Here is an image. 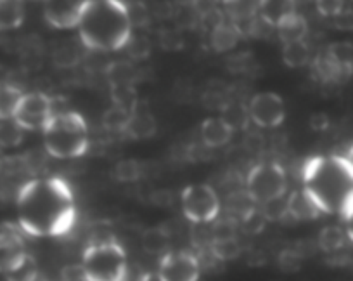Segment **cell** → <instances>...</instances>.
<instances>
[{"label": "cell", "mask_w": 353, "mask_h": 281, "mask_svg": "<svg viewBox=\"0 0 353 281\" xmlns=\"http://www.w3.org/2000/svg\"><path fill=\"white\" fill-rule=\"evenodd\" d=\"M208 249L210 252H212V255L222 264L239 259L241 253H243V245H241V242L237 240L236 235L212 238V243H210Z\"/></svg>", "instance_id": "20"}, {"label": "cell", "mask_w": 353, "mask_h": 281, "mask_svg": "<svg viewBox=\"0 0 353 281\" xmlns=\"http://www.w3.org/2000/svg\"><path fill=\"white\" fill-rule=\"evenodd\" d=\"M310 128L315 132H325L329 128V125H331V118H329L327 113H322V111H319V113H314L310 117Z\"/></svg>", "instance_id": "44"}, {"label": "cell", "mask_w": 353, "mask_h": 281, "mask_svg": "<svg viewBox=\"0 0 353 281\" xmlns=\"http://www.w3.org/2000/svg\"><path fill=\"white\" fill-rule=\"evenodd\" d=\"M182 212L192 224H212L220 217L222 202L210 184H191L181 195Z\"/></svg>", "instance_id": "7"}, {"label": "cell", "mask_w": 353, "mask_h": 281, "mask_svg": "<svg viewBox=\"0 0 353 281\" xmlns=\"http://www.w3.org/2000/svg\"><path fill=\"white\" fill-rule=\"evenodd\" d=\"M142 174H144V165L135 158L120 160L113 168L114 179L120 182H135L142 177Z\"/></svg>", "instance_id": "30"}, {"label": "cell", "mask_w": 353, "mask_h": 281, "mask_svg": "<svg viewBox=\"0 0 353 281\" xmlns=\"http://www.w3.org/2000/svg\"><path fill=\"white\" fill-rule=\"evenodd\" d=\"M18 226L37 238L63 236L77 222V202L71 186L61 177H33L16 198Z\"/></svg>", "instance_id": "1"}, {"label": "cell", "mask_w": 353, "mask_h": 281, "mask_svg": "<svg viewBox=\"0 0 353 281\" xmlns=\"http://www.w3.org/2000/svg\"><path fill=\"white\" fill-rule=\"evenodd\" d=\"M246 191L258 205L284 196L288 191L286 172L277 162H260L248 172Z\"/></svg>", "instance_id": "6"}, {"label": "cell", "mask_w": 353, "mask_h": 281, "mask_svg": "<svg viewBox=\"0 0 353 281\" xmlns=\"http://www.w3.org/2000/svg\"><path fill=\"white\" fill-rule=\"evenodd\" d=\"M276 33L283 43L301 42V40L307 39L308 35V23L303 16L294 12L293 16L286 18L279 26H277Z\"/></svg>", "instance_id": "19"}, {"label": "cell", "mask_w": 353, "mask_h": 281, "mask_svg": "<svg viewBox=\"0 0 353 281\" xmlns=\"http://www.w3.org/2000/svg\"><path fill=\"white\" fill-rule=\"evenodd\" d=\"M108 80L110 86H135L137 70L128 61H113L108 64Z\"/></svg>", "instance_id": "26"}, {"label": "cell", "mask_w": 353, "mask_h": 281, "mask_svg": "<svg viewBox=\"0 0 353 281\" xmlns=\"http://www.w3.org/2000/svg\"><path fill=\"white\" fill-rule=\"evenodd\" d=\"M159 43L166 50H179L184 47V37L176 30H163L159 33Z\"/></svg>", "instance_id": "37"}, {"label": "cell", "mask_w": 353, "mask_h": 281, "mask_svg": "<svg viewBox=\"0 0 353 281\" xmlns=\"http://www.w3.org/2000/svg\"><path fill=\"white\" fill-rule=\"evenodd\" d=\"M128 118H130V110L118 106V104H113L110 110L104 111L103 127L108 132H113V134H125Z\"/></svg>", "instance_id": "28"}, {"label": "cell", "mask_w": 353, "mask_h": 281, "mask_svg": "<svg viewBox=\"0 0 353 281\" xmlns=\"http://www.w3.org/2000/svg\"><path fill=\"white\" fill-rule=\"evenodd\" d=\"M156 130H158V124H156L154 115L151 113V110L144 103L139 101L130 110V118H128L123 135L135 139V141H144V139L152 137Z\"/></svg>", "instance_id": "13"}, {"label": "cell", "mask_w": 353, "mask_h": 281, "mask_svg": "<svg viewBox=\"0 0 353 281\" xmlns=\"http://www.w3.org/2000/svg\"><path fill=\"white\" fill-rule=\"evenodd\" d=\"M267 222L269 221L265 219L263 212H261L260 205H258V209L253 210V212H251V214L248 215V217L244 219L239 226L244 233H248V235H256V233L263 231V228Z\"/></svg>", "instance_id": "36"}, {"label": "cell", "mask_w": 353, "mask_h": 281, "mask_svg": "<svg viewBox=\"0 0 353 281\" xmlns=\"http://www.w3.org/2000/svg\"><path fill=\"white\" fill-rule=\"evenodd\" d=\"M260 210L269 222L284 221L286 217H290V214H288V196L284 195L276 200H270V202L260 205Z\"/></svg>", "instance_id": "33"}, {"label": "cell", "mask_w": 353, "mask_h": 281, "mask_svg": "<svg viewBox=\"0 0 353 281\" xmlns=\"http://www.w3.org/2000/svg\"><path fill=\"white\" fill-rule=\"evenodd\" d=\"M348 236L346 231L339 226H325L317 236V246L325 253H336L345 249Z\"/></svg>", "instance_id": "25"}, {"label": "cell", "mask_w": 353, "mask_h": 281, "mask_svg": "<svg viewBox=\"0 0 353 281\" xmlns=\"http://www.w3.org/2000/svg\"><path fill=\"white\" fill-rule=\"evenodd\" d=\"M6 281H37L39 280V264L32 255H26L14 269L4 274Z\"/></svg>", "instance_id": "29"}, {"label": "cell", "mask_w": 353, "mask_h": 281, "mask_svg": "<svg viewBox=\"0 0 353 281\" xmlns=\"http://www.w3.org/2000/svg\"><path fill=\"white\" fill-rule=\"evenodd\" d=\"M288 214L294 221H314L321 217L322 212L303 189H296L288 196Z\"/></svg>", "instance_id": "16"}, {"label": "cell", "mask_w": 353, "mask_h": 281, "mask_svg": "<svg viewBox=\"0 0 353 281\" xmlns=\"http://www.w3.org/2000/svg\"><path fill=\"white\" fill-rule=\"evenodd\" d=\"M312 59L310 47H308L307 40L293 43H284L283 47V61L290 68H301L307 66Z\"/></svg>", "instance_id": "27"}, {"label": "cell", "mask_w": 353, "mask_h": 281, "mask_svg": "<svg viewBox=\"0 0 353 281\" xmlns=\"http://www.w3.org/2000/svg\"><path fill=\"white\" fill-rule=\"evenodd\" d=\"M222 113L223 120H225L234 130H236V128H244L248 125V122L251 120L248 106H244V104L241 103H234V101H230V103L227 104V108Z\"/></svg>", "instance_id": "32"}, {"label": "cell", "mask_w": 353, "mask_h": 281, "mask_svg": "<svg viewBox=\"0 0 353 281\" xmlns=\"http://www.w3.org/2000/svg\"><path fill=\"white\" fill-rule=\"evenodd\" d=\"M332 26L339 32H353V8H345L331 18Z\"/></svg>", "instance_id": "40"}, {"label": "cell", "mask_w": 353, "mask_h": 281, "mask_svg": "<svg viewBox=\"0 0 353 281\" xmlns=\"http://www.w3.org/2000/svg\"><path fill=\"white\" fill-rule=\"evenodd\" d=\"M158 273L165 281H198L201 262L191 250H170L159 260Z\"/></svg>", "instance_id": "9"}, {"label": "cell", "mask_w": 353, "mask_h": 281, "mask_svg": "<svg viewBox=\"0 0 353 281\" xmlns=\"http://www.w3.org/2000/svg\"><path fill=\"white\" fill-rule=\"evenodd\" d=\"M26 255L28 252L21 228L14 224H0V274L4 276L14 269Z\"/></svg>", "instance_id": "11"}, {"label": "cell", "mask_w": 353, "mask_h": 281, "mask_svg": "<svg viewBox=\"0 0 353 281\" xmlns=\"http://www.w3.org/2000/svg\"><path fill=\"white\" fill-rule=\"evenodd\" d=\"M241 37H243V33L239 32V28L230 19L225 18L212 30L210 42H212V47L216 52H227V50H232L239 43Z\"/></svg>", "instance_id": "17"}, {"label": "cell", "mask_w": 353, "mask_h": 281, "mask_svg": "<svg viewBox=\"0 0 353 281\" xmlns=\"http://www.w3.org/2000/svg\"><path fill=\"white\" fill-rule=\"evenodd\" d=\"M258 209V203H254V200L248 195V191H234L232 195L227 196L225 202V210H227V219L236 222L237 226L248 217V215Z\"/></svg>", "instance_id": "18"}, {"label": "cell", "mask_w": 353, "mask_h": 281, "mask_svg": "<svg viewBox=\"0 0 353 281\" xmlns=\"http://www.w3.org/2000/svg\"><path fill=\"white\" fill-rule=\"evenodd\" d=\"M303 191L322 214L345 217L353 209V171L343 157H312L301 167Z\"/></svg>", "instance_id": "2"}, {"label": "cell", "mask_w": 353, "mask_h": 281, "mask_svg": "<svg viewBox=\"0 0 353 281\" xmlns=\"http://www.w3.org/2000/svg\"><path fill=\"white\" fill-rule=\"evenodd\" d=\"M125 47H127L128 54H130L134 59H144V57L149 54V50H151L148 40L142 39V37H134V35L130 37V40H128Z\"/></svg>", "instance_id": "39"}, {"label": "cell", "mask_w": 353, "mask_h": 281, "mask_svg": "<svg viewBox=\"0 0 353 281\" xmlns=\"http://www.w3.org/2000/svg\"><path fill=\"white\" fill-rule=\"evenodd\" d=\"M142 249L148 253H152V255H165L166 252H170V235L165 228H148L144 233H142Z\"/></svg>", "instance_id": "23"}, {"label": "cell", "mask_w": 353, "mask_h": 281, "mask_svg": "<svg viewBox=\"0 0 353 281\" xmlns=\"http://www.w3.org/2000/svg\"><path fill=\"white\" fill-rule=\"evenodd\" d=\"M199 134H201V141L206 148L216 150V148H223L225 144H229L234 128L222 117H210L201 124Z\"/></svg>", "instance_id": "14"}, {"label": "cell", "mask_w": 353, "mask_h": 281, "mask_svg": "<svg viewBox=\"0 0 353 281\" xmlns=\"http://www.w3.org/2000/svg\"><path fill=\"white\" fill-rule=\"evenodd\" d=\"M2 158H4V155H2V150H0V164H2Z\"/></svg>", "instance_id": "50"}, {"label": "cell", "mask_w": 353, "mask_h": 281, "mask_svg": "<svg viewBox=\"0 0 353 281\" xmlns=\"http://www.w3.org/2000/svg\"><path fill=\"white\" fill-rule=\"evenodd\" d=\"M250 64H253V57H251V54H237V56L230 57L229 59V70H232V72L236 73H244L248 72V68H250Z\"/></svg>", "instance_id": "43"}, {"label": "cell", "mask_w": 353, "mask_h": 281, "mask_svg": "<svg viewBox=\"0 0 353 281\" xmlns=\"http://www.w3.org/2000/svg\"><path fill=\"white\" fill-rule=\"evenodd\" d=\"M61 281H90L85 274L81 264H71L61 271Z\"/></svg>", "instance_id": "42"}, {"label": "cell", "mask_w": 353, "mask_h": 281, "mask_svg": "<svg viewBox=\"0 0 353 281\" xmlns=\"http://www.w3.org/2000/svg\"><path fill=\"white\" fill-rule=\"evenodd\" d=\"M23 135H25V130L12 118L0 120V150L19 146L23 141Z\"/></svg>", "instance_id": "31"}, {"label": "cell", "mask_w": 353, "mask_h": 281, "mask_svg": "<svg viewBox=\"0 0 353 281\" xmlns=\"http://www.w3.org/2000/svg\"><path fill=\"white\" fill-rule=\"evenodd\" d=\"M139 281H165V280L159 276V273H144L141 278H139Z\"/></svg>", "instance_id": "46"}, {"label": "cell", "mask_w": 353, "mask_h": 281, "mask_svg": "<svg viewBox=\"0 0 353 281\" xmlns=\"http://www.w3.org/2000/svg\"><path fill=\"white\" fill-rule=\"evenodd\" d=\"M315 6H317V11L322 16H325V18H332L341 9H345V6L341 4V0H315Z\"/></svg>", "instance_id": "41"}, {"label": "cell", "mask_w": 353, "mask_h": 281, "mask_svg": "<svg viewBox=\"0 0 353 281\" xmlns=\"http://www.w3.org/2000/svg\"><path fill=\"white\" fill-rule=\"evenodd\" d=\"M52 59L54 63H56V66L71 68L74 66V64L80 63L81 54L80 50L77 49V46H73V43H63V46H59L54 50Z\"/></svg>", "instance_id": "35"}, {"label": "cell", "mask_w": 353, "mask_h": 281, "mask_svg": "<svg viewBox=\"0 0 353 281\" xmlns=\"http://www.w3.org/2000/svg\"><path fill=\"white\" fill-rule=\"evenodd\" d=\"M90 144V135L85 118L77 111L54 115L43 130V148L49 157L70 160L85 155Z\"/></svg>", "instance_id": "4"}, {"label": "cell", "mask_w": 353, "mask_h": 281, "mask_svg": "<svg viewBox=\"0 0 353 281\" xmlns=\"http://www.w3.org/2000/svg\"><path fill=\"white\" fill-rule=\"evenodd\" d=\"M329 59L345 73L346 77L353 75V43L352 42H334L324 50Z\"/></svg>", "instance_id": "24"}, {"label": "cell", "mask_w": 353, "mask_h": 281, "mask_svg": "<svg viewBox=\"0 0 353 281\" xmlns=\"http://www.w3.org/2000/svg\"><path fill=\"white\" fill-rule=\"evenodd\" d=\"M127 11L132 26H144L149 23V11L142 2H132V4H127Z\"/></svg>", "instance_id": "38"}, {"label": "cell", "mask_w": 353, "mask_h": 281, "mask_svg": "<svg viewBox=\"0 0 353 281\" xmlns=\"http://www.w3.org/2000/svg\"><path fill=\"white\" fill-rule=\"evenodd\" d=\"M248 111H250L251 122L261 128L279 127L286 117L283 97L276 93L254 94L248 104Z\"/></svg>", "instance_id": "10"}, {"label": "cell", "mask_w": 353, "mask_h": 281, "mask_svg": "<svg viewBox=\"0 0 353 281\" xmlns=\"http://www.w3.org/2000/svg\"><path fill=\"white\" fill-rule=\"evenodd\" d=\"M303 260L305 257L298 252L296 246H291V249L281 250L277 255V266L283 273H296L303 266Z\"/></svg>", "instance_id": "34"}, {"label": "cell", "mask_w": 353, "mask_h": 281, "mask_svg": "<svg viewBox=\"0 0 353 281\" xmlns=\"http://www.w3.org/2000/svg\"><path fill=\"white\" fill-rule=\"evenodd\" d=\"M215 2L216 4H222V6H229L232 0H215Z\"/></svg>", "instance_id": "49"}, {"label": "cell", "mask_w": 353, "mask_h": 281, "mask_svg": "<svg viewBox=\"0 0 353 281\" xmlns=\"http://www.w3.org/2000/svg\"><path fill=\"white\" fill-rule=\"evenodd\" d=\"M294 12H296V0H258V18L272 28H277Z\"/></svg>", "instance_id": "15"}, {"label": "cell", "mask_w": 353, "mask_h": 281, "mask_svg": "<svg viewBox=\"0 0 353 281\" xmlns=\"http://www.w3.org/2000/svg\"><path fill=\"white\" fill-rule=\"evenodd\" d=\"M77 28L85 49L113 52L125 49L134 26L123 0H87Z\"/></svg>", "instance_id": "3"}, {"label": "cell", "mask_w": 353, "mask_h": 281, "mask_svg": "<svg viewBox=\"0 0 353 281\" xmlns=\"http://www.w3.org/2000/svg\"><path fill=\"white\" fill-rule=\"evenodd\" d=\"M80 264L90 281H127V252L118 240L87 245Z\"/></svg>", "instance_id": "5"}, {"label": "cell", "mask_w": 353, "mask_h": 281, "mask_svg": "<svg viewBox=\"0 0 353 281\" xmlns=\"http://www.w3.org/2000/svg\"><path fill=\"white\" fill-rule=\"evenodd\" d=\"M25 96L18 86L11 82H0V120H9L14 117L21 97Z\"/></svg>", "instance_id": "22"}, {"label": "cell", "mask_w": 353, "mask_h": 281, "mask_svg": "<svg viewBox=\"0 0 353 281\" xmlns=\"http://www.w3.org/2000/svg\"><path fill=\"white\" fill-rule=\"evenodd\" d=\"M87 0H42L47 23L57 30L77 28Z\"/></svg>", "instance_id": "12"}, {"label": "cell", "mask_w": 353, "mask_h": 281, "mask_svg": "<svg viewBox=\"0 0 353 281\" xmlns=\"http://www.w3.org/2000/svg\"><path fill=\"white\" fill-rule=\"evenodd\" d=\"M343 158H345V162L350 165V168L353 171V144L348 148V150H346V153L343 155Z\"/></svg>", "instance_id": "47"}, {"label": "cell", "mask_w": 353, "mask_h": 281, "mask_svg": "<svg viewBox=\"0 0 353 281\" xmlns=\"http://www.w3.org/2000/svg\"><path fill=\"white\" fill-rule=\"evenodd\" d=\"M54 117L52 97L43 93H28L21 97L12 120L23 130H46Z\"/></svg>", "instance_id": "8"}, {"label": "cell", "mask_w": 353, "mask_h": 281, "mask_svg": "<svg viewBox=\"0 0 353 281\" xmlns=\"http://www.w3.org/2000/svg\"><path fill=\"white\" fill-rule=\"evenodd\" d=\"M25 21L23 0H0V32L16 30Z\"/></svg>", "instance_id": "21"}, {"label": "cell", "mask_w": 353, "mask_h": 281, "mask_svg": "<svg viewBox=\"0 0 353 281\" xmlns=\"http://www.w3.org/2000/svg\"><path fill=\"white\" fill-rule=\"evenodd\" d=\"M343 221H345V231H346V236H348L350 242L353 243V209L350 210L348 214L343 217Z\"/></svg>", "instance_id": "45"}, {"label": "cell", "mask_w": 353, "mask_h": 281, "mask_svg": "<svg viewBox=\"0 0 353 281\" xmlns=\"http://www.w3.org/2000/svg\"><path fill=\"white\" fill-rule=\"evenodd\" d=\"M341 4L345 6V8H352L353 0H341Z\"/></svg>", "instance_id": "48"}]
</instances>
